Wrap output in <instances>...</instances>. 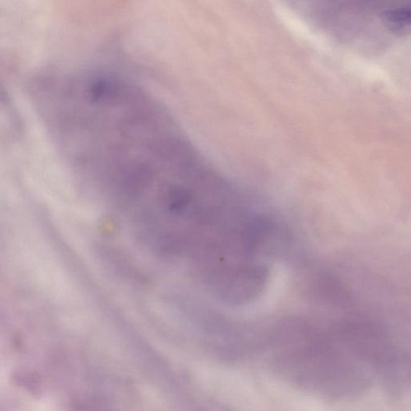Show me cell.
Returning a JSON list of instances; mask_svg holds the SVG:
<instances>
[{"mask_svg":"<svg viewBox=\"0 0 411 411\" xmlns=\"http://www.w3.org/2000/svg\"><path fill=\"white\" fill-rule=\"evenodd\" d=\"M383 20L396 26H411V8L390 9L382 14Z\"/></svg>","mask_w":411,"mask_h":411,"instance_id":"cell-1","label":"cell"}]
</instances>
